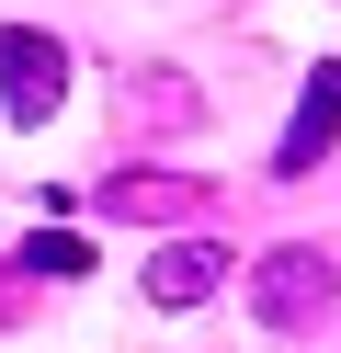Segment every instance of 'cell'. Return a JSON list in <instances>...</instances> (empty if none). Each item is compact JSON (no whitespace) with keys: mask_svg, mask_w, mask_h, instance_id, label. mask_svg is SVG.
I'll return each mask as SVG.
<instances>
[{"mask_svg":"<svg viewBox=\"0 0 341 353\" xmlns=\"http://www.w3.org/2000/svg\"><path fill=\"white\" fill-rule=\"evenodd\" d=\"M57 103H68V46L34 34V23H0V114H12V125H45Z\"/></svg>","mask_w":341,"mask_h":353,"instance_id":"cell-2","label":"cell"},{"mask_svg":"<svg viewBox=\"0 0 341 353\" xmlns=\"http://www.w3.org/2000/svg\"><path fill=\"white\" fill-rule=\"evenodd\" d=\"M330 148H341V57H318L307 92H296V114H285V137H273V171H285V183H307Z\"/></svg>","mask_w":341,"mask_h":353,"instance_id":"cell-3","label":"cell"},{"mask_svg":"<svg viewBox=\"0 0 341 353\" xmlns=\"http://www.w3.org/2000/svg\"><path fill=\"white\" fill-rule=\"evenodd\" d=\"M125 125H136V137H194V125H205V92L182 69H125Z\"/></svg>","mask_w":341,"mask_h":353,"instance_id":"cell-4","label":"cell"},{"mask_svg":"<svg viewBox=\"0 0 341 353\" xmlns=\"http://www.w3.org/2000/svg\"><path fill=\"white\" fill-rule=\"evenodd\" d=\"M23 274L80 285V274H91V239H80V228H34V239H23Z\"/></svg>","mask_w":341,"mask_h":353,"instance_id":"cell-7","label":"cell"},{"mask_svg":"<svg viewBox=\"0 0 341 353\" xmlns=\"http://www.w3.org/2000/svg\"><path fill=\"white\" fill-rule=\"evenodd\" d=\"M91 205H103V216H194L205 183H182V171H114Z\"/></svg>","mask_w":341,"mask_h":353,"instance_id":"cell-6","label":"cell"},{"mask_svg":"<svg viewBox=\"0 0 341 353\" xmlns=\"http://www.w3.org/2000/svg\"><path fill=\"white\" fill-rule=\"evenodd\" d=\"M216 285H227L216 239H159V251H148V307H205Z\"/></svg>","mask_w":341,"mask_h":353,"instance_id":"cell-5","label":"cell"},{"mask_svg":"<svg viewBox=\"0 0 341 353\" xmlns=\"http://www.w3.org/2000/svg\"><path fill=\"white\" fill-rule=\"evenodd\" d=\"M250 307H262L273 330H318L341 307V262L318 251V239H285V251H262V274H250Z\"/></svg>","mask_w":341,"mask_h":353,"instance_id":"cell-1","label":"cell"},{"mask_svg":"<svg viewBox=\"0 0 341 353\" xmlns=\"http://www.w3.org/2000/svg\"><path fill=\"white\" fill-rule=\"evenodd\" d=\"M12 274H23V262H0V319H12V307H23V285H12Z\"/></svg>","mask_w":341,"mask_h":353,"instance_id":"cell-8","label":"cell"}]
</instances>
